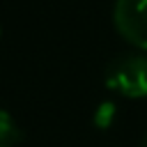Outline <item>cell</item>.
<instances>
[{
  "instance_id": "cell-2",
  "label": "cell",
  "mask_w": 147,
  "mask_h": 147,
  "mask_svg": "<svg viewBox=\"0 0 147 147\" xmlns=\"http://www.w3.org/2000/svg\"><path fill=\"white\" fill-rule=\"evenodd\" d=\"M113 23L126 44L147 51V0H115Z\"/></svg>"
},
{
  "instance_id": "cell-1",
  "label": "cell",
  "mask_w": 147,
  "mask_h": 147,
  "mask_svg": "<svg viewBox=\"0 0 147 147\" xmlns=\"http://www.w3.org/2000/svg\"><path fill=\"white\" fill-rule=\"evenodd\" d=\"M106 85L126 99L147 96V53H124L106 67Z\"/></svg>"
},
{
  "instance_id": "cell-5",
  "label": "cell",
  "mask_w": 147,
  "mask_h": 147,
  "mask_svg": "<svg viewBox=\"0 0 147 147\" xmlns=\"http://www.w3.org/2000/svg\"><path fill=\"white\" fill-rule=\"evenodd\" d=\"M142 147H147V136H145V142H142Z\"/></svg>"
},
{
  "instance_id": "cell-4",
  "label": "cell",
  "mask_w": 147,
  "mask_h": 147,
  "mask_svg": "<svg viewBox=\"0 0 147 147\" xmlns=\"http://www.w3.org/2000/svg\"><path fill=\"white\" fill-rule=\"evenodd\" d=\"M115 115H117V106L113 101H101L94 110V126L96 129H108L113 122H115Z\"/></svg>"
},
{
  "instance_id": "cell-3",
  "label": "cell",
  "mask_w": 147,
  "mask_h": 147,
  "mask_svg": "<svg viewBox=\"0 0 147 147\" xmlns=\"http://www.w3.org/2000/svg\"><path fill=\"white\" fill-rule=\"evenodd\" d=\"M21 138V129L16 126L14 117L0 108V147H16Z\"/></svg>"
}]
</instances>
